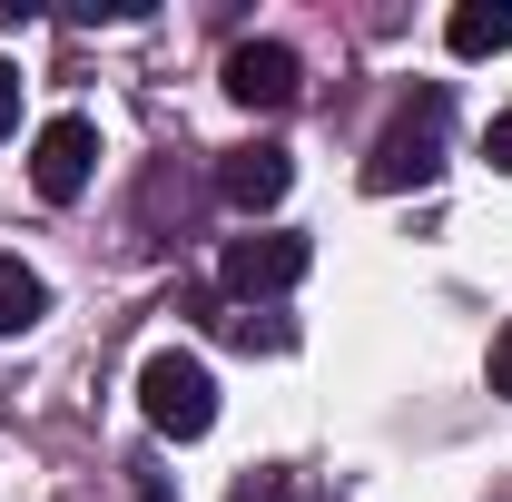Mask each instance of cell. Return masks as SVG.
<instances>
[{
	"label": "cell",
	"instance_id": "obj_6",
	"mask_svg": "<svg viewBox=\"0 0 512 502\" xmlns=\"http://www.w3.org/2000/svg\"><path fill=\"white\" fill-rule=\"evenodd\" d=\"M286 188H296V158L266 148V138H256V148H227V168H217V197H227L237 217H266Z\"/></svg>",
	"mask_w": 512,
	"mask_h": 502
},
{
	"label": "cell",
	"instance_id": "obj_5",
	"mask_svg": "<svg viewBox=\"0 0 512 502\" xmlns=\"http://www.w3.org/2000/svg\"><path fill=\"white\" fill-rule=\"evenodd\" d=\"M296 89H306V69L286 40H237L227 50V99L237 109H296Z\"/></svg>",
	"mask_w": 512,
	"mask_h": 502
},
{
	"label": "cell",
	"instance_id": "obj_4",
	"mask_svg": "<svg viewBox=\"0 0 512 502\" xmlns=\"http://www.w3.org/2000/svg\"><path fill=\"white\" fill-rule=\"evenodd\" d=\"M89 178H99V128L89 119H50L40 138H30V188L50 197V207H69Z\"/></svg>",
	"mask_w": 512,
	"mask_h": 502
},
{
	"label": "cell",
	"instance_id": "obj_8",
	"mask_svg": "<svg viewBox=\"0 0 512 502\" xmlns=\"http://www.w3.org/2000/svg\"><path fill=\"white\" fill-rule=\"evenodd\" d=\"M40 315H50V286H40V266L0 256V335H30Z\"/></svg>",
	"mask_w": 512,
	"mask_h": 502
},
{
	"label": "cell",
	"instance_id": "obj_9",
	"mask_svg": "<svg viewBox=\"0 0 512 502\" xmlns=\"http://www.w3.org/2000/svg\"><path fill=\"white\" fill-rule=\"evenodd\" d=\"M227 502H296V473H286V463H256V473H237Z\"/></svg>",
	"mask_w": 512,
	"mask_h": 502
},
{
	"label": "cell",
	"instance_id": "obj_10",
	"mask_svg": "<svg viewBox=\"0 0 512 502\" xmlns=\"http://www.w3.org/2000/svg\"><path fill=\"white\" fill-rule=\"evenodd\" d=\"M483 158H493V168H503V178H512V109H503V119H493V128H483Z\"/></svg>",
	"mask_w": 512,
	"mask_h": 502
},
{
	"label": "cell",
	"instance_id": "obj_2",
	"mask_svg": "<svg viewBox=\"0 0 512 502\" xmlns=\"http://www.w3.org/2000/svg\"><path fill=\"white\" fill-rule=\"evenodd\" d=\"M138 414H148V434L197 443L207 424H217V375L197 365L188 345H158V355L138 365Z\"/></svg>",
	"mask_w": 512,
	"mask_h": 502
},
{
	"label": "cell",
	"instance_id": "obj_3",
	"mask_svg": "<svg viewBox=\"0 0 512 502\" xmlns=\"http://www.w3.org/2000/svg\"><path fill=\"white\" fill-rule=\"evenodd\" d=\"M306 266H316V247H306V237H286V227H256V237H227V256H217V286H227V296H286Z\"/></svg>",
	"mask_w": 512,
	"mask_h": 502
},
{
	"label": "cell",
	"instance_id": "obj_1",
	"mask_svg": "<svg viewBox=\"0 0 512 502\" xmlns=\"http://www.w3.org/2000/svg\"><path fill=\"white\" fill-rule=\"evenodd\" d=\"M444 128H453V89H444V79H424V89L384 119V138L365 148V188H375V197L434 188V178H444Z\"/></svg>",
	"mask_w": 512,
	"mask_h": 502
},
{
	"label": "cell",
	"instance_id": "obj_11",
	"mask_svg": "<svg viewBox=\"0 0 512 502\" xmlns=\"http://www.w3.org/2000/svg\"><path fill=\"white\" fill-rule=\"evenodd\" d=\"M10 128H20V69L0 60V138H10Z\"/></svg>",
	"mask_w": 512,
	"mask_h": 502
},
{
	"label": "cell",
	"instance_id": "obj_7",
	"mask_svg": "<svg viewBox=\"0 0 512 502\" xmlns=\"http://www.w3.org/2000/svg\"><path fill=\"white\" fill-rule=\"evenodd\" d=\"M444 40H453V60H503L512 50V0H463L444 20Z\"/></svg>",
	"mask_w": 512,
	"mask_h": 502
},
{
	"label": "cell",
	"instance_id": "obj_12",
	"mask_svg": "<svg viewBox=\"0 0 512 502\" xmlns=\"http://www.w3.org/2000/svg\"><path fill=\"white\" fill-rule=\"evenodd\" d=\"M493 394H512V325L493 335Z\"/></svg>",
	"mask_w": 512,
	"mask_h": 502
}]
</instances>
